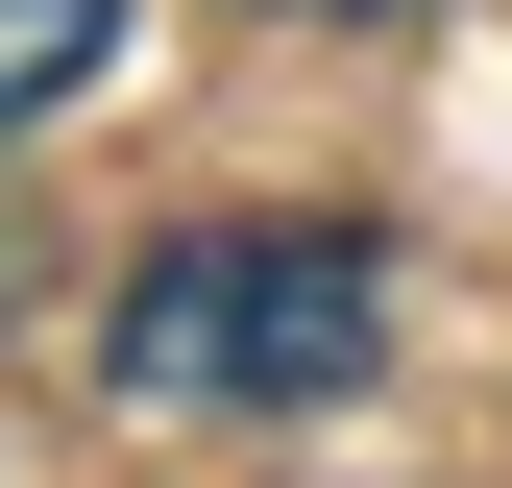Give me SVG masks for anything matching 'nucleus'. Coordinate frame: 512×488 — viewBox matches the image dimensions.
I'll use <instances>...</instances> for the list:
<instances>
[{
	"mask_svg": "<svg viewBox=\"0 0 512 488\" xmlns=\"http://www.w3.org/2000/svg\"><path fill=\"white\" fill-rule=\"evenodd\" d=\"M293 25H391V0H293Z\"/></svg>",
	"mask_w": 512,
	"mask_h": 488,
	"instance_id": "7ed1b4c3",
	"label": "nucleus"
},
{
	"mask_svg": "<svg viewBox=\"0 0 512 488\" xmlns=\"http://www.w3.org/2000/svg\"><path fill=\"white\" fill-rule=\"evenodd\" d=\"M366 366H391L366 220H171L98 318V391H147V415H342Z\"/></svg>",
	"mask_w": 512,
	"mask_h": 488,
	"instance_id": "f257e3e1",
	"label": "nucleus"
},
{
	"mask_svg": "<svg viewBox=\"0 0 512 488\" xmlns=\"http://www.w3.org/2000/svg\"><path fill=\"white\" fill-rule=\"evenodd\" d=\"M98 49H122V0H0V147L49 98H98Z\"/></svg>",
	"mask_w": 512,
	"mask_h": 488,
	"instance_id": "f03ea898",
	"label": "nucleus"
}]
</instances>
